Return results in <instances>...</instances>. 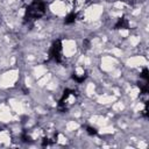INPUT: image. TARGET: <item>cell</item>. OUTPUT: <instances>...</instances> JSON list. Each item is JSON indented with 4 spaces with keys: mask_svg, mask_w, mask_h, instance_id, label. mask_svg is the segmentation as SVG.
Segmentation results:
<instances>
[{
    "mask_svg": "<svg viewBox=\"0 0 149 149\" xmlns=\"http://www.w3.org/2000/svg\"><path fill=\"white\" fill-rule=\"evenodd\" d=\"M86 77H87V74H86V73H81V74L73 73V74H72L73 80H74V81H77V83H83V81L86 79Z\"/></svg>",
    "mask_w": 149,
    "mask_h": 149,
    "instance_id": "6",
    "label": "cell"
},
{
    "mask_svg": "<svg viewBox=\"0 0 149 149\" xmlns=\"http://www.w3.org/2000/svg\"><path fill=\"white\" fill-rule=\"evenodd\" d=\"M45 13V3L42 0H33L31 3L27 7L24 14L26 22H33L36 19H40Z\"/></svg>",
    "mask_w": 149,
    "mask_h": 149,
    "instance_id": "1",
    "label": "cell"
},
{
    "mask_svg": "<svg viewBox=\"0 0 149 149\" xmlns=\"http://www.w3.org/2000/svg\"><path fill=\"white\" fill-rule=\"evenodd\" d=\"M128 26H129L128 20H127V19H125V17H121V19H119V20H118V22L115 23L114 28H115V29H120V28H128Z\"/></svg>",
    "mask_w": 149,
    "mask_h": 149,
    "instance_id": "4",
    "label": "cell"
},
{
    "mask_svg": "<svg viewBox=\"0 0 149 149\" xmlns=\"http://www.w3.org/2000/svg\"><path fill=\"white\" fill-rule=\"evenodd\" d=\"M86 132H87V134L88 135H97V129L95 128H93V127H86Z\"/></svg>",
    "mask_w": 149,
    "mask_h": 149,
    "instance_id": "8",
    "label": "cell"
},
{
    "mask_svg": "<svg viewBox=\"0 0 149 149\" xmlns=\"http://www.w3.org/2000/svg\"><path fill=\"white\" fill-rule=\"evenodd\" d=\"M140 78L142 79V80H149V74H148V69L147 68H144L143 70H142V72H141V74H140Z\"/></svg>",
    "mask_w": 149,
    "mask_h": 149,
    "instance_id": "7",
    "label": "cell"
},
{
    "mask_svg": "<svg viewBox=\"0 0 149 149\" xmlns=\"http://www.w3.org/2000/svg\"><path fill=\"white\" fill-rule=\"evenodd\" d=\"M74 93L76 92L73 90H70V88H66L63 92V95L58 101V109L61 112L68 111L69 107L74 102Z\"/></svg>",
    "mask_w": 149,
    "mask_h": 149,
    "instance_id": "2",
    "label": "cell"
},
{
    "mask_svg": "<svg viewBox=\"0 0 149 149\" xmlns=\"http://www.w3.org/2000/svg\"><path fill=\"white\" fill-rule=\"evenodd\" d=\"M62 41L61 40H56L51 48H50V51H49V59H52L57 63H61L62 61Z\"/></svg>",
    "mask_w": 149,
    "mask_h": 149,
    "instance_id": "3",
    "label": "cell"
},
{
    "mask_svg": "<svg viewBox=\"0 0 149 149\" xmlns=\"http://www.w3.org/2000/svg\"><path fill=\"white\" fill-rule=\"evenodd\" d=\"M76 17H77V14L76 13H70V14H68L66 15V17H65V24H71V23H73L74 21H76Z\"/></svg>",
    "mask_w": 149,
    "mask_h": 149,
    "instance_id": "5",
    "label": "cell"
}]
</instances>
